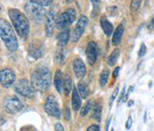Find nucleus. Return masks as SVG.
I'll use <instances>...</instances> for the list:
<instances>
[{
    "label": "nucleus",
    "mask_w": 154,
    "mask_h": 131,
    "mask_svg": "<svg viewBox=\"0 0 154 131\" xmlns=\"http://www.w3.org/2000/svg\"><path fill=\"white\" fill-rule=\"evenodd\" d=\"M51 83V73L47 67H38L31 76V84L36 90L46 91Z\"/></svg>",
    "instance_id": "f257e3e1"
},
{
    "label": "nucleus",
    "mask_w": 154,
    "mask_h": 131,
    "mask_svg": "<svg viewBox=\"0 0 154 131\" xmlns=\"http://www.w3.org/2000/svg\"><path fill=\"white\" fill-rule=\"evenodd\" d=\"M8 14L11 19L16 31L22 38L26 39L30 32V24H29L27 17L23 14L22 12H20L19 9H14V8L8 10Z\"/></svg>",
    "instance_id": "f03ea898"
},
{
    "label": "nucleus",
    "mask_w": 154,
    "mask_h": 131,
    "mask_svg": "<svg viewBox=\"0 0 154 131\" xmlns=\"http://www.w3.org/2000/svg\"><path fill=\"white\" fill-rule=\"evenodd\" d=\"M0 37L10 52L18 50V40L11 25L4 19H0Z\"/></svg>",
    "instance_id": "7ed1b4c3"
},
{
    "label": "nucleus",
    "mask_w": 154,
    "mask_h": 131,
    "mask_svg": "<svg viewBox=\"0 0 154 131\" xmlns=\"http://www.w3.org/2000/svg\"><path fill=\"white\" fill-rule=\"evenodd\" d=\"M25 12L35 23H41L44 16H46L44 7L33 0H29L25 4Z\"/></svg>",
    "instance_id": "20e7f679"
},
{
    "label": "nucleus",
    "mask_w": 154,
    "mask_h": 131,
    "mask_svg": "<svg viewBox=\"0 0 154 131\" xmlns=\"http://www.w3.org/2000/svg\"><path fill=\"white\" fill-rule=\"evenodd\" d=\"M75 20H76V12L73 8H69V9L62 12L57 18L56 27H57L58 29L65 30V29L67 28L69 25H71Z\"/></svg>",
    "instance_id": "39448f33"
},
{
    "label": "nucleus",
    "mask_w": 154,
    "mask_h": 131,
    "mask_svg": "<svg viewBox=\"0 0 154 131\" xmlns=\"http://www.w3.org/2000/svg\"><path fill=\"white\" fill-rule=\"evenodd\" d=\"M14 90L16 93H19L20 95L27 98H32L35 94V90L33 88L32 84H30V82L27 80H20L14 86Z\"/></svg>",
    "instance_id": "423d86ee"
},
{
    "label": "nucleus",
    "mask_w": 154,
    "mask_h": 131,
    "mask_svg": "<svg viewBox=\"0 0 154 131\" xmlns=\"http://www.w3.org/2000/svg\"><path fill=\"white\" fill-rule=\"evenodd\" d=\"M3 107L7 113L9 114H16L19 113L23 109L24 107V103L16 96L12 97H8L5 100L3 101Z\"/></svg>",
    "instance_id": "0eeeda50"
},
{
    "label": "nucleus",
    "mask_w": 154,
    "mask_h": 131,
    "mask_svg": "<svg viewBox=\"0 0 154 131\" xmlns=\"http://www.w3.org/2000/svg\"><path fill=\"white\" fill-rule=\"evenodd\" d=\"M44 112L48 115L53 116V117L58 118V119L61 118V112H60L59 104H58L57 100L53 96H48L46 98L44 104Z\"/></svg>",
    "instance_id": "6e6552de"
},
{
    "label": "nucleus",
    "mask_w": 154,
    "mask_h": 131,
    "mask_svg": "<svg viewBox=\"0 0 154 131\" xmlns=\"http://www.w3.org/2000/svg\"><path fill=\"white\" fill-rule=\"evenodd\" d=\"M87 24H88V20H87L86 17L85 16L80 17V19H79L78 22H77L75 29H74L73 33H72V40H73L74 42H77V41L80 39L81 35L84 32Z\"/></svg>",
    "instance_id": "1a4fd4ad"
},
{
    "label": "nucleus",
    "mask_w": 154,
    "mask_h": 131,
    "mask_svg": "<svg viewBox=\"0 0 154 131\" xmlns=\"http://www.w3.org/2000/svg\"><path fill=\"white\" fill-rule=\"evenodd\" d=\"M56 21H57L56 10H49L46 14V17H45V34H46V36L51 37L53 35V29L56 26Z\"/></svg>",
    "instance_id": "9d476101"
},
{
    "label": "nucleus",
    "mask_w": 154,
    "mask_h": 131,
    "mask_svg": "<svg viewBox=\"0 0 154 131\" xmlns=\"http://www.w3.org/2000/svg\"><path fill=\"white\" fill-rule=\"evenodd\" d=\"M16 81V74L11 69H2L0 70V84L3 87H9Z\"/></svg>",
    "instance_id": "9b49d317"
},
{
    "label": "nucleus",
    "mask_w": 154,
    "mask_h": 131,
    "mask_svg": "<svg viewBox=\"0 0 154 131\" xmlns=\"http://www.w3.org/2000/svg\"><path fill=\"white\" fill-rule=\"evenodd\" d=\"M98 45L95 41H91L88 42L86 48V58L87 61L91 65H93L95 62L97 61L98 59Z\"/></svg>",
    "instance_id": "f8f14e48"
},
{
    "label": "nucleus",
    "mask_w": 154,
    "mask_h": 131,
    "mask_svg": "<svg viewBox=\"0 0 154 131\" xmlns=\"http://www.w3.org/2000/svg\"><path fill=\"white\" fill-rule=\"evenodd\" d=\"M73 69L74 72H75V76L78 80H81V78H84L85 73H86V68H85V65L83 63V61L79 58H76L73 61Z\"/></svg>",
    "instance_id": "ddd939ff"
},
{
    "label": "nucleus",
    "mask_w": 154,
    "mask_h": 131,
    "mask_svg": "<svg viewBox=\"0 0 154 131\" xmlns=\"http://www.w3.org/2000/svg\"><path fill=\"white\" fill-rule=\"evenodd\" d=\"M29 54L34 59H38V58H41L43 56L44 50H43V47H41V45H37V43H32L30 45V49H29Z\"/></svg>",
    "instance_id": "4468645a"
},
{
    "label": "nucleus",
    "mask_w": 154,
    "mask_h": 131,
    "mask_svg": "<svg viewBox=\"0 0 154 131\" xmlns=\"http://www.w3.org/2000/svg\"><path fill=\"white\" fill-rule=\"evenodd\" d=\"M123 32H124V28L122 25H119L117 28L115 29L113 33V37H112V45H118L121 42V39L123 37Z\"/></svg>",
    "instance_id": "2eb2a0df"
},
{
    "label": "nucleus",
    "mask_w": 154,
    "mask_h": 131,
    "mask_svg": "<svg viewBox=\"0 0 154 131\" xmlns=\"http://www.w3.org/2000/svg\"><path fill=\"white\" fill-rule=\"evenodd\" d=\"M69 38H70V31L68 30V29H65V30H63L59 35H58V37H57L58 45H59L60 47L64 48L68 43Z\"/></svg>",
    "instance_id": "dca6fc26"
},
{
    "label": "nucleus",
    "mask_w": 154,
    "mask_h": 131,
    "mask_svg": "<svg viewBox=\"0 0 154 131\" xmlns=\"http://www.w3.org/2000/svg\"><path fill=\"white\" fill-rule=\"evenodd\" d=\"M100 22H101V26L104 33H105L107 36H110V35L112 34V32H113V26H112V24L107 20L106 17H102Z\"/></svg>",
    "instance_id": "f3484780"
},
{
    "label": "nucleus",
    "mask_w": 154,
    "mask_h": 131,
    "mask_svg": "<svg viewBox=\"0 0 154 131\" xmlns=\"http://www.w3.org/2000/svg\"><path fill=\"white\" fill-rule=\"evenodd\" d=\"M71 103H72V107L75 112L79 111L81 107V99H80V95H79L78 91L76 89L73 90L72 93V99H71Z\"/></svg>",
    "instance_id": "a211bd4d"
},
{
    "label": "nucleus",
    "mask_w": 154,
    "mask_h": 131,
    "mask_svg": "<svg viewBox=\"0 0 154 131\" xmlns=\"http://www.w3.org/2000/svg\"><path fill=\"white\" fill-rule=\"evenodd\" d=\"M63 76H62V72L60 70H58L56 72V76H55V87L57 89V91L59 93L62 92L63 90Z\"/></svg>",
    "instance_id": "6ab92c4d"
},
{
    "label": "nucleus",
    "mask_w": 154,
    "mask_h": 131,
    "mask_svg": "<svg viewBox=\"0 0 154 131\" xmlns=\"http://www.w3.org/2000/svg\"><path fill=\"white\" fill-rule=\"evenodd\" d=\"M72 88H73V83H72V80L70 76H66L65 78L63 81V89H64V93L66 95H69L70 92L72 91Z\"/></svg>",
    "instance_id": "aec40b11"
},
{
    "label": "nucleus",
    "mask_w": 154,
    "mask_h": 131,
    "mask_svg": "<svg viewBox=\"0 0 154 131\" xmlns=\"http://www.w3.org/2000/svg\"><path fill=\"white\" fill-rule=\"evenodd\" d=\"M119 54H120L119 50H118V49L114 50V51L111 53V55L109 56V58H108V65H109V66H113L114 64L116 63V61L118 60Z\"/></svg>",
    "instance_id": "412c9836"
},
{
    "label": "nucleus",
    "mask_w": 154,
    "mask_h": 131,
    "mask_svg": "<svg viewBox=\"0 0 154 131\" xmlns=\"http://www.w3.org/2000/svg\"><path fill=\"white\" fill-rule=\"evenodd\" d=\"M77 91L80 94L81 98H86L88 95V90H87V86L83 83H78L77 85Z\"/></svg>",
    "instance_id": "4be33fe9"
},
{
    "label": "nucleus",
    "mask_w": 154,
    "mask_h": 131,
    "mask_svg": "<svg viewBox=\"0 0 154 131\" xmlns=\"http://www.w3.org/2000/svg\"><path fill=\"white\" fill-rule=\"evenodd\" d=\"M109 73L110 71L108 69H104L102 71L101 76H100V86L101 87H105L107 85L108 78H109Z\"/></svg>",
    "instance_id": "5701e85b"
},
{
    "label": "nucleus",
    "mask_w": 154,
    "mask_h": 131,
    "mask_svg": "<svg viewBox=\"0 0 154 131\" xmlns=\"http://www.w3.org/2000/svg\"><path fill=\"white\" fill-rule=\"evenodd\" d=\"M101 115H102V107L100 104H96L93 107V118L100 121L101 120Z\"/></svg>",
    "instance_id": "b1692460"
},
{
    "label": "nucleus",
    "mask_w": 154,
    "mask_h": 131,
    "mask_svg": "<svg viewBox=\"0 0 154 131\" xmlns=\"http://www.w3.org/2000/svg\"><path fill=\"white\" fill-rule=\"evenodd\" d=\"M91 101H88V102H86L85 103V105L84 107L81 109V111H80V115L82 116V117H85V116L88 114V112L91 111Z\"/></svg>",
    "instance_id": "393cba45"
},
{
    "label": "nucleus",
    "mask_w": 154,
    "mask_h": 131,
    "mask_svg": "<svg viewBox=\"0 0 154 131\" xmlns=\"http://www.w3.org/2000/svg\"><path fill=\"white\" fill-rule=\"evenodd\" d=\"M141 2H142V0H132V3H130V9H132L133 12L138 10L141 6Z\"/></svg>",
    "instance_id": "a878e982"
},
{
    "label": "nucleus",
    "mask_w": 154,
    "mask_h": 131,
    "mask_svg": "<svg viewBox=\"0 0 154 131\" xmlns=\"http://www.w3.org/2000/svg\"><path fill=\"white\" fill-rule=\"evenodd\" d=\"M64 60H65V54H64V52L63 51L59 52L58 55L56 56V61L59 62V63H63Z\"/></svg>",
    "instance_id": "bb28decb"
},
{
    "label": "nucleus",
    "mask_w": 154,
    "mask_h": 131,
    "mask_svg": "<svg viewBox=\"0 0 154 131\" xmlns=\"http://www.w3.org/2000/svg\"><path fill=\"white\" fill-rule=\"evenodd\" d=\"M33 1L37 2V3H39L42 6H49L51 3H53V0H33Z\"/></svg>",
    "instance_id": "cd10ccee"
},
{
    "label": "nucleus",
    "mask_w": 154,
    "mask_h": 131,
    "mask_svg": "<svg viewBox=\"0 0 154 131\" xmlns=\"http://www.w3.org/2000/svg\"><path fill=\"white\" fill-rule=\"evenodd\" d=\"M147 48L146 45H145V43H142L140 47V50H139V53H138V56L139 57H144L145 55H146V51H147Z\"/></svg>",
    "instance_id": "c85d7f7f"
},
{
    "label": "nucleus",
    "mask_w": 154,
    "mask_h": 131,
    "mask_svg": "<svg viewBox=\"0 0 154 131\" xmlns=\"http://www.w3.org/2000/svg\"><path fill=\"white\" fill-rule=\"evenodd\" d=\"M118 90H119V88H116L115 90H114V93L112 94L111 99H110V104H112V102H113V101L115 100L116 96H117V94H118Z\"/></svg>",
    "instance_id": "c756f323"
},
{
    "label": "nucleus",
    "mask_w": 154,
    "mask_h": 131,
    "mask_svg": "<svg viewBox=\"0 0 154 131\" xmlns=\"http://www.w3.org/2000/svg\"><path fill=\"white\" fill-rule=\"evenodd\" d=\"M86 131H100V126L99 125H91L87 128Z\"/></svg>",
    "instance_id": "7c9ffc66"
},
{
    "label": "nucleus",
    "mask_w": 154,
    "mask_h": 131,
    "mask_svg": "<svg viewBox=\"0 0 154 131\" xmlns=\"http://www.w3.org/2000/svg\"><path fill=\"white\" fill-rule=\"evenodd\" d=\"M64 117L65 119L67 120H70V117H71V113H70V109H65V113H64Z\"/></svg>",
    "instance_id": "2f4dec72"
},
{
    "label": "nucleus",
    "mask_w": 154,
    "mask_h": 131,
    "mask_svg": "<svg viewBox=\"0 0 154 131\" xmlns=\"http://www.w3.org/2000/svg\"><path fill=\"white\" fill-rule=\"evenodd\" d=\"M132 122H133L132 118H130V117H128V121H126V124H125V128H126V129H128V130L132 128Z\"/></svg>",
    "instance_id": "473e14b6"
},
{
    "label": "nucleus",
    "mask_w": 154,
    "mask_h": 131,
    "mask_svg": "<svg viewBox=\"0 0 154 131\" xmlns=\"http://www.w3.org/2000/svg\"><path fill=\"white\" fill-rule=\"evenodd\" d=\"M55 130L56 131H65V130H64V127L62 126L61 123H57V124H56Z\"/></svg>",
    "instance_id": "72a5a7b5"
},
{
    "label": "nucleus",
    "mask_w": 154,
    "mask_h": 131,
    "mask_svg": "<svg viewBox=\"0 0 154 131\" xmlns=\"http://www.w3.org/2000/svg\"><path fill=\"white\" fill-rule=\"evenodd\" d=\"M148 28L150 29V30H153V29H154V17H153V18L150 20V22H149V24H148Z\"/></svg>",
    "instance_id": "f704fd0d"
},
{
    "label": "nucleus",
    "mask_w": 154,
    "mask_h": 131,
    "mask_svg": "<svg viewBox=\"0 0 154 131\" xmlns=\"http://www.w3.org/2000/svg\"><path fill=\"white\" fill-rule=\"evenodd\" d=\"M119 70H120V67H116L115 69H114V71H113V78H117Z\"/></svg>",
    "instance_id": "c9c22d12"
},
{
    "label": "nucleus",
    "mask_w": 154,
    "mask_h": 131,
    "mask_svg": "<svg viewBox=\"0 0 154 131\" xmlns=\"http://www.w3.org/2000/svg\"><path fill=\"white\" fill-rule=\"evenodd\" d=\"M124 93H125V88H123V90H122L121 95H120V96H119V99H118V102H120V101L122 100V98H124Z\"/></svg>",
    "instance_id": "e433bc0d"
},
{
    "label": "nucleus",
    "mask_w": 154,
    "mask_h": 131,
    "mask_svg": "<svg viewBox=\"0 0 154 131\" xmlns=\"http://www.w3.org/2000/svg\"><path fill=\"white\" fill-rule=\"evenodd\" d=\"M91 2H93V6H98L99 5V3L101 2V0H91Z\"/></svg>",
    "instance_id": "4c0bfd02"
},
{
    "label": "nucleus",
    "mask_w": 154,
    "mask_h": 131,
    "mask_svg": "<svg viewBox=\"0 0 154 131\" xmlns=\"http://www.w3.org/2000/svg\"><path fill=\"white\" fill-rule=\"evenodd\" d=\"M4 123H5V119H4L1 115H0V125H3Z\"/></svg>",
    "instance_id": "58836bf2"
},
{
    "label": "nucleus",
    "mask_w": 154,
    "mask_h": 131,
    "mask_svg": "<svg viewBox=\"0 0 154 131\" xmlns=\"http://www.w3.org/2000/svg\"><path fill=\"white\" fill-rule=\"evenodd\" d=\"M134 104V101H130V102H128V107H130V105H133Z\"/></svg>",
    "instance_id": "ea45409f"
},
{
    "label": "nucleus",
    "mask_w": 154,
    "mask_h": 131,
    "mask_svg": "<svg viewBox=\"0 0 154 131\" xmlns=\"http://www.w3.org/2000/svg\"><path fill=\"white\" fill-rule=\"evenodd\" d=\"M111 131H114V130H113V128H112V129H111Z\"/></svg>",
    "instance_id": "a19ab883"
}]
</instances>
